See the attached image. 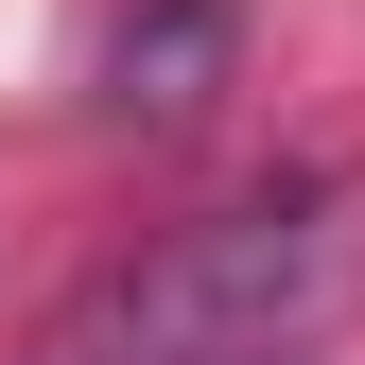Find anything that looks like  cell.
<instances>
[{
	"label": "cell",
	"mask_w": 365,
	"mask_h": 365,
	"mask_svg": "<svg viewBox=\"0 0 365 365\" xmlns=\"http://www.w3.org/2000/svg\"><path fill=\"white\" fill-rule=\"evenodd\" d=\"M226 53H244L226 0H157V18L122 35V105H140V122H192L209 87H226Z\"/></svg>",
	"instance_id": "cell-1"
}]
</instances>
